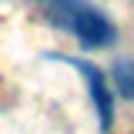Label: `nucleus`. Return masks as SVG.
<instances>
[{"mask_svg": "<svg viewBox=\"0 0 134 134\" xmlns=\"http://www.w3.org/2000/svg\"><path fill=\"white\" fill-rule=\"evenodd\" d=\"M57 60L77 67L84 77H87V84H91V97H94V107H97V124H100V131L107 134L111 124H114V104H111V91H107L104 70L94 67V64H87V60H77V57H64V54H57Z\"/></svg>", "mask_w": 134, "mask_h": 134, "instance_id": "f257e3e1", "label": "nucleus"}, {"mask_svg": "<svg viewBox=\"0 0 134 134\" xmlns=\"http://www.w3.org/2000/svg\"><path fill=\"white\" fill-rule=\"evenodd\" d=\"M44 3H47L54 24H60V27H67V30H70V24H74V20L91 7L87 0H44Z\"/></svg>", "mask_w": 134, "mask_h": 134, "instance_id": "f03ea898", "label": "nucleus"}, {"mask_svg": "<svg viewBox=\"0 0 134 134\" xmlns=\"http://www.w3.org/2000/svg\"><path fill=\"white\" fill-rule=\"evenodd\" d=\"M111 77H114L117 91L127 100H134V57H121L114 64V70H111Z\"/></svg>", "mask_w": 134, "mask_h": 134, "instance_id": "7ed1b4c3", "label": "nucleus"}]
</instances>
